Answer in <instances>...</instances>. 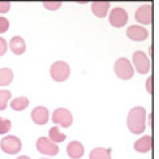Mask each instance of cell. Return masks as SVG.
Wrapping results in <instances>:
<instances>
[{"label": "cell", "mask_w": 159, "mask_h": 159, "mask_svg": "<svg viewBox=\"0 0 159 159\" xmlns=\"http://www.w3.org/2000/svg\"><path fill=\"white\" fill-rule=\"evenodd\" d=\"M40 159H49V158H40Z\"/></svg>", "instance_id": "cell-28"}, {"label": "cell", "mask_w": 159, "mask_h": 159, "mask_svg": "<svg viewBox=\"0 0 159 159\" xmlns=\"http://www.w3.org/2000/svg\"><path fill=\"white\" fill-rule=\"evenodd\" d=\"M12 126V123L9 119H5L3 117L0 118V133L5 134L10 131Z\"/></svg>", "instance_id": "cell-21"}, {"label": "cell", "mask_w": 159, "mask_h": 159, "mask_svg": "<svg viewBox=\"0 0 159 159\" xmlns=\"http://www.w3.org/2000/svg\"><path fill=\"white\" fill-rule=\"evenodd\" d=\"M0 147L2 151L7 154H17L21 151L22 142L21 139L15 135H7L4 136L0 142Z\"/></svg>", "instance_id": "cell-4"}, {"label": "cell", "mask_w": 159, "mask_h": 159, "mask_svg": "<svg viewBox=\"0 0 159 159\" xmlns=\"http://www.w3.org/2000/svg\"><path fill=\"white\" fill-rule=\"evenodd\" d=\"M146 91L148 93H153V77L150 76L146 81Z\"/></svg>", "instance_id": "cell-25"}, {"label": "cell", "mask_w": 159, "mask_h": 159, "mask_svg": "<svg viewBox=\"0 0 159 159\" xmlns=\"http://www.w3.org/2000/svg\"><path fill=\"white\" fill-rule=\"evenodd\" d=\"M153 146V138L150 135H143L134 142L133 147L139 153H146L150 151Z\"/></svg>", "instance_id": "cell-12"}, {"label": "cell", "mask_w": 159, "mask_h": 159, "mask_svg": "<svg viewBox=\"0 0 159 159\" xmlns=\"http://www.w3.org/2000/svg\"><path fill=\"white\" fill-rule=\"evenodd\" d=\"M67 153H68L70 158L80 159V158H82L84 154V147L80 141L74 140V141H71L68 144Z\"/></svg>", "instance_id": "cell-13"}, {"label": "cell", "mask_w": 159, "mask_h": 159, "mask_svg": "<svg viewBox=\"0 0 159 159\" xmlns=\"http://www.w3.org/2000/svg\"><path fill=\"white\" fill-rule=\"evenodd\" d=\"M49 138L55 143H60L66 140L67 135L60 131L58 126H53L49 130Z\"/></svg>", "instance_id": "cell-19"}, {"label": "cell", "mask_w": 159, "mask_h": 159, "mask_svg": "<svg viewBox=\"0 0 159 159\" xmlns=\"http://www.w3.org/2000/svg\"><path fill=\"white\" fill-rule=\"evenodd\" d=\"M71 74L70 66L64 61H56L50 68V75L55 82L61 83L67 81Z\"/></svg>", "instance_id": "cell-3"}, {"label": "cell", "mask_w": 159, "mask_h": 159, "mask_svg": "<svg viewBox=\"0 0 159 159\" xmlns=\"http://www.w3.org/2000/svg\"><path fill=\"white\" fill-rule=\"evenodd\" d=\"M135 20L140 24L149 25L151 24L153 20V9L152 6L149 4H144L139 6L134 15Z\"/></svg>", "instance_id": "cell-9"}, {"label": "cell", "mask_w": 159, "mask_h": 159, "mask_svg": "<svg viewBox=\"0 0 159 159\" xmlns=\"http://www.w3.org/2000/svg\"><path fill=\"white\" fill-rule=\"evenodd\" d=\"M16 159H31L29 156H27V155H21V156H19V157H17Z\"/></svg>", "instance_id": "cell-27"}, {"label": "cell", "mask_w": 159, "mask_h": 159, "mask_svg": "<svg viewBox=\"0 0 159 159\" xmlns=\"http://www.w3.org/2000/svg\"><path fill=\"white\" fill-rule=\"evenodd\" d=\"M52 121L63 128H68L73 123V114L67 108H56L52 113Z\"/></svg>", "instance_id": "cell-5"}, {"label": "cell", "mask_w": 159, "mask_h": 159, "mask_svg": "<svg viewBox=\"0 0 159 159\" xmlns=\"http://www.w3.org/2000/svg\"><path fill=\"white\" fill-rule=\"evenodd\" d=\"M111 4L107 1H98V2H93L91 4V9L93 13L98 18H104L107 15L108 9Z\"/></svg>", "instance_id": "cell-15"}, {"label": "cell", "mask_w": 159, "mask_h": 159, "mask_svg": "<svg viewBox=\"0 0 159 159\" xmlns=\"http://www.w3.org/2000/svg\"><path fill=\"white\" fill-rule=\"evenodd\" d=\"M32 120L38 125H44L49 120V111L45 107H36L31 112Z\"/></svg>", "instance_id": "cell-11"}, {"label": "cell", "mask_w": 159, "mask_h": 159, "mask_svg": "<svg viewBox=\"0 0 159 159\" xmlns=\"http://www.w3.org/2000/svg\"><path fill=\"white\" fill-rule=\"evenodd\" d=\"M12 98L11 92L7 91V89H1L0 91V109L4 111L7 107L8 101Z\"/></svg>", "instance_id": "cell-20"}, {"label": "cell", "mask_w": 159, "mask_h": 159, "mask_svg": "<svg viewBox=\"0 0 159 159\" xmlns=\"http://www.w3.org/2000/svg\"><path fill=\"white\" fill-rule=\"evenodd\" d=\"M146 111L142 107H134L128 112L126 123L129 131L133 134H141L145 131Z\"/></svg>", "instance_id": "cell-1"}, {"label": "cell", "mask_w": 159, "mask_h": 159, "mask_svg": "<svg viewBox=\"0 0 159 159\" xmlns=\"http://www.w3.org/2000/svg\"><path fill=\"white\" fill-rule=\"evenodd\" d=\"M108 21L114 28H121L125 26L128 21V14L125 9L121 7H114L111 9L108 16Z\"/></svg>", "instance_id": "cell-6"}, {"label": "cell", "mask_w": 159, "mask_h": 159, "mask_svg": "<svg viewBox=\"0 0 159 159\" xmlns=\"http://www.w3.org/2000/svg\"><path fill=\"white\" fill-rule=\"evenodd\" d=\"M132 61L136 72H138L140 75H145L150 71V61L144 52H134L132 55Z\"/></svg>", "instance_id": "cell-8"}, {"label": "cell", "mask_w": 159, "mask_h": 159, "mask_svg": "<svg viewBox=\"0 0 159 159\" xmlns=\"http://www.w3.org/2000/svg\"><path fill=\"white\" fill-rule=\"evenodd\" d=\"M13 81V72L9 68L0 69V86L6 87Z\"/></svg>", "instance_id": "cell-18"}, {"label": "cell", "mask_w": 159, "mask_h": 159, "mask_svg": "<svg viewBox=\"0 0 159 159\" xmlns=\"http://www.w3.org/2000/svg\"><path fill=\"white\" fill-rule=\"evenodd\" d=\"M36 147L40 153L48 156H55L60 151V148L56 143L53 142L50 138L44 136L38 138L36 142Z\"/></svg>", "instance_id": "cell-7"}, {"label": "cell", "mask_w": 159, "mask_h": 159, "mask_svg": "<svg viewBox=\"0 0 159 159\" xmlns=\"http://www.w3.org/2000/svg\"><path fill=\"white\" fill-rule=\"evenodd\" d=\"M126 36L132 41L142 42L148 38V31L139 25H131L126 30Z\"/></svg>", "instance_id": "cell-10"}, {"label": "cell", "mask_w": 159, "mask_h": 159, "mask_svg": "<svg viewBox=\"0 0 159 159\" xmlns=\"http://www.w3.org/2000/svg\"><path fill=\"white\" fill-rule=\"evenodd\" d=\"M89 159H111V150L104 147H96L89 153Z\"/></svg>", "instance_id": "cell-17"}, {"label": "cell", "mask_w": 159, "mask_h": 159, "mask_svg": "<svg viewBox=\"0 0 159 159\" xmlns=\"http://www.w3.org/2000/svg\"><path fill=\"white\" fill-rule=\"evenodd\" d=\"M6 51H7V43L4 38L0 37V56H3Z\"/></svg>", "instance_id": "cell-24"}, {"label": "cell", "mask_w": 159, "mask_h": 159, "mask_svg": "<svg viewBox=\"0 0 159 159\" xmlns=\"http://www.w3.org/2000/svg\"><path fill=\"white\" fill-rule=\"evenodd\" d=\"M29 98L27 97H19L10 102V107L15 111H22L29 107Z\"/></svg>", "instance_id": "cell-16"}, {"label": "cell", "mask_w": 159, "mask_h": 159, "mask_svg": "<svg viewBox=\"0 0 159 159\" xmlns=\"http://www.w3.org/2000/svg\"><path fill=\"white\" fill-rule=\"evenodd\" d=\"M9 28V21L5 17H0V33H5Z\"/></svg>", "instance_id": "cell-23"}, {"label": "cell", "mask_w": 159, "mask_h": 159, "mask_svg": "<svg viewBox=\"0 0 159 159\" xmlns=\"http://www.w3.org/2000/svg\"><path fill=\"white\" fill-rule=\"evenodd\" d=\"M43 5H44V7L48 9V10H58L60 7H61V5H62V2H56V1H48V2H43Z\"/></svg>", "instance_id": "cell-22"}, {"label": "cell", "mask_w": 159, "mask_h": 159, "mask_svg": "<svg viewBox=\"0 0 159 159\" xmlns=\"http://www.w3.org/2000/svg\"><path fill=\"white\" fill-rule=\"evenodd\" d=\"M114 73H116V77L120 80L128 81V80H130L133 77L134 70L128 59L120 57L114 63Z\"/></svg>", "instance_id": "cell-2"}, {"label": "cell", "mask_w": 159, "mask_h": 159, "mask_svg": "<svg viewBox=\"0 0 159 159\" xmlns=\"http://www.w3.org/2000/svg\"><path fill=\"white\" fill-rule=\"evenodd\" d=\"M9 48L13 54L20 56L26 51V44H25V41L22 37L14 36L9 41Z\"/></svg>", "instance_id": "cell-14"}, {"label": "cell", "mask_w": 159, "mask_h": 159, "mask_svg": "<svg viewBox=\"0 0 159 159\" xmlns=\"http://www.w3.org/2000/svg\"><path fill=\"white\" fill-rule=\"evenodd\" d=\"M10 2L7 1H1L0 2V12L1 13H6L9 11L10 9Z\"/></svg>", "instance_id": "cell-26"}]
</instances>
